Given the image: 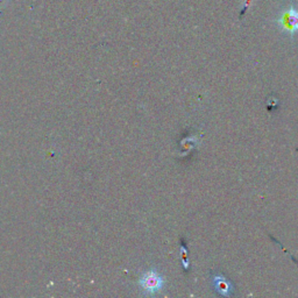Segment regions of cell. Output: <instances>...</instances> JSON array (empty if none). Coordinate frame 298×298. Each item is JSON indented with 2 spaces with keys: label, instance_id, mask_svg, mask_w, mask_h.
<instances>
[{
  "label": "cell",
  "instance_id": "obj_1",
  "mask_svg": "<svg viewBox=\"0 0 298 298\" xmlns=\"http://www.w3.org/2000/svg\"><path fill=\"white\" fill-rule=\"evenodd\" d=\"M278 23L282 26L283 30L293 34L295 32L298 31V12L293 7H290L289 10H286L285 12L282 14Z\"/></svg>",
  "mask_w": 298,
  "mask_h": 298
},
{
  "label": "cell",
  "instance_id": "obj_2",
  "mask_svg": "<svg viewBox=\"0 0 298 298\" xmlns=\"http://www.w3.org/2000/svg\"><path fill=\"white\" fill-rule=\"evenodd\" d=\"M163 284L162 278L160 277L159 274H156L155 271H148L146 272L141 279V285L146 291L155 292L157 290L161 289V286Z\"/></svg>",
  "mask_w": 298,
  "mask_h": 298
},
{
  "label": "cell",
  "instance_id": "obj_3",
  "mask_svg": "<svg viewBox=\"0 0 298 298\" xmlns=\"http://www.w3.org/2000/svg\"><path fill=\"white\" fill-rule=\"evenodd\" d=\"M214 285H215V288H217L218 291L221 293V295L227 296V295H229V292H231V284H229V283L226 281L225 278L215 277Z\"/></svg>",
  "mask_w": 298,
  "mask_h": 298
}]
</instances>
